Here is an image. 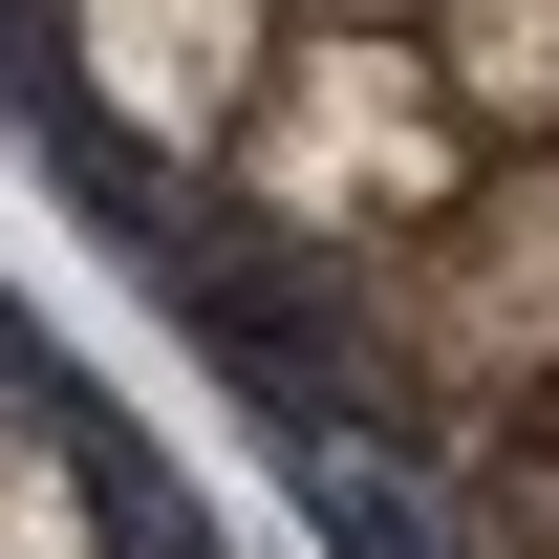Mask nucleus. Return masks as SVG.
Returning <instances> with one entry per match:
<instances>
[{
  "label": "nucleus",
  "instance_id": "f257e3e1",
  "mask_svg": "<svg viewBox=\"0 0 559 559\" xmlns=\"http://www.w3.org/2000/svg\"><path fill=\"white\" fill-rule=\"evenodd\" d=\"M237 194L280 215V237H388L409 259L430 215L474 194V130H452V86H430V44H388V22H323V44H280L259 108H237Z\"/></svg>",
  "mask_w": 559,
  "mask_h": 559
},
{
  "label": "nucleus",
  "instance_id": "f03ea898",
  "mask_svg": "<svg viewBox=\"0 0 559 559\" xmlns=\"http://www.w3.org/2000/svg\"><path fill=\"white\" fill-rule=\"evenodd\" d=\"M388 345L430 366V409H559V151H516V173H474V194L409 237V280H388Z\"/></svg>",
  "mask_w": 559,
  "mask_h": 559
},
{
  "label": "nucleus",
  "instance_id": "7ed1b4c3",
  "mask_svg": "<svg viewBox=\"0 0 559 559\" xmlns=\"http://www.w3.org/2000/svg\"><path fill=\"white\" fill-rule=\"evenodd\" d=\"M66 44H86V86H108L151 151H215L259 108V66H280L259 0H66Z\"/></svg>",
  "mask_w": 559,
  "mask_h": 559
},
{
  "label": "nucleus",
  "instance_id": "20e7f679",
  "mask_svg": "<svg viewBox=\"0 0 559 559\" xmlns=\"http://www.w3.org/2000/svg\"><path fill=\"white\" fill-rule=\"evenodd\" d=\"M430 86H452V130H516V151H559V0H452Z\"/></svg>",
  "mask_w": 559,
  "mask_h": 559
},
{
  "label": "nucleus",
  "instance_id": "39448f33",
  "mask_svg": "<svg viewBox=\"0 0 559 559\" xmlns=\"http://www.w3.org/2000/svg\"><path fill=\"white\" fill-rule=\"evenodd\" d=\"M0 559H108V495L44 409H0Z\"/></svg>",
  "mask_w": 559,
  "mask_h": 559
},
{
  "label": "nucleus",
  "instance_id": "423d86ee",
  "mask_svg": "<svg viewBox=\"0 0 559 559\" xmlns=\"http://www.w3.org/2000/svg\"><path fill=\"white\" fill-rule=\"evenodd\" d=\"M323 22H409V0H323Z\"/></svg>",
  "mask_w": 559,
  "mask_h": 559
}]
</instances>
